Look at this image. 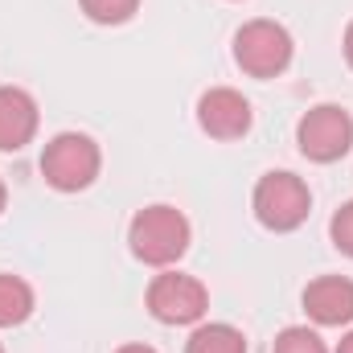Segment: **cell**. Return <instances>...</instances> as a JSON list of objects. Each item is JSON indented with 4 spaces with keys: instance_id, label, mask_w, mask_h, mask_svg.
<instances>
[{
    "instance_id": "obj_1",
    "label": "cell",
    "mask_w": 353,
    "mask_h": 353,
    "mask_svg": "<svg viewBox=\"0 0 353 353\" xmlns=\"http://www.w3.org/2000/svg\"><path fill=\"white\" fill-rule=\"evenodd\" d=\"M128 243H132V255L144 259V263L152 267L176 263L189 247V222L173 205H148L132 218Z\"/></svg>"
},
{
    "instance_id": "obj_2",
    "label": "cell",
    "mask_w": 353,
    "mask_h": 353,
    "mask_svg": "<svg viewBox=\"0 0 353 353\" xmlns=\"http://www.w3.org/2000/svg\"><path fill=\"white\" fill-rule=\"evenodd\" d=\"M41 173L54 189L62 193H79L99 176V144L83 132H62L46 144L41 152Z\"/></svg>"
},
{
    "instance_id": "obj_3",
    "label": "cell",
    "mask_w": 353,
    "mask_h": 353,
    "mask_svg": "<svg viewBox=\"0 0 353 353\" xmlns=\"http://www.w3.org/2000/svg\"><path fill=\"white\" fill-rule=\"evenodd\" d=\"M234 62L255 74V79H275L292 62V37L275 21H251L234 33Z\"/></svg>"
},
{
    "instance_id": "obj_4",
    "label": "cell",
    "mask_w": 353,
    "mask_h": 353,
    "mask_svg": "<svg viewBox=\"0 0 353 353\" xmlns=\"http://www.w3.org/2000/svg\"><path fill=\"white\" fill-rule=\"evenodd\" d=\"M312 210V193L296 173H267L255 185V218L267 230H296Z\"/></svg>"
},
{
    "instance_id": "obj_5",
    "label": "cell",
    "mask_w": 353,
    "mask_h": 353,
    "mask_svg": "<svg viewBox=\"0 0 353 353\" xmlns=\"http://www.w3.org/2000/svg\"><path fill=\"white\" fill-rule=\"evenodd\" d=\"M296 140H300V152L316 165H329V161H341L353 148V119L345 107H333V103H321L312 107L300 128H296Z\"/></svg>"
},
{
    "instance_id": "obj_6",
    "label": "cell",
    "mask_w": 353,
    "mask_h": 353,
    "mask_svg": "<svg viewBox=\"0 0 353 353\" xmlns=\"http://www.w3.org/2000/svg\"><path fill=\"white\" fill-rule=\"evenodd\" d=\"M205 304H210V296H205V288L193 275L165 271L148 288V312L157 321H165V325H193V321H201Z\"/></svg>"
},
{
    "instance_id": "obj_7",
    "label": "cell",
    "mask_w": 353,
    "mask_h": 353,
    "mask_svg": "<svg viewBox=\"0 0 353 353\" xmlns=\"http://www.w3.org/2000/svg\"><path fill=\"white\" fill-rule=\"evenodd\" d=\"M197 123L214 140H239L251 132V103L230 87H214L197 103Z\"/></svg>"
},
{
    "instance_id": "obj_8",
    "label": "cell",
    "mask_w": 353,
    "mask_h": 353,
    "mask_svg": "<svg viewBox=\"0 0 353 353\" xmlns=\"http://www.w3.org/2000/svg\"><path fill=\"white\" fill-rule=\"evenodd\" d=\"M304 308L316 325H350L353 321V279L321 275L304 288Z\"/></svg>"
},
{
    "instance_id": "obj_9",
    "label": "cell",
    "mask_w": 353,
    "mask_h": 353,
    "mask_svg": "<svg viewBox=\"0 0 353 353\" xmlns=\"http://www.w3.org/2000/svg\"><path fill=\"white\" fill-rule=\"evenodd\" d=\"M37 132V103L17 87H0V152H17Z\"/></svg>"
},
{
    "instance_id": "obj_10",
    "label": "cell",
    "mask_w": 353,
    "mask_h": 353,
    "mask_svg": "<svg viewBox=\"0 0 353 353\" xmlns=\"http://www.w3.org/2000/svg\"><path fill=\"white\" fill-rule=\"evenodd\" d=\"M29 312H33V288L21 275H0V329L29 321Z\"/></svg>"
},
{
    "instance_id": "obj_11",
    "label": "cell",
    "mask_w": 353,
    "mask_h": 353,
    "mask_svg": "<svg viewBox=\"0 0 353 353\" xmlns=\"http://www.w3.org/2000/svg\"><path fill=\"white\" fill-rule=\"evenodd\" d=\"M185 353H247V341L234 325H201L189 337Z\"/></svg>"
},
{
    "instance_id": "obj_12",
    "label": "cell",
    "mask_w": 353,
    "mask_h": 353,
    "mask_svg": "<svg viewBox=\"0 0 353 353\" xmlns=\"http://www.w3.org/2000/svg\"><path fill=\"white\" fill-rule=\"evenodd\" d=\"M140 0H83V12L99 25H123L136 12Z\"/></svg>"
},
{
    "instance_id": "obj_13",
    "label": "cell",
    "mask_w": 353,
    "mask_h": 353,
    "mask_svg": "<svg viewBox=\"0 0 353 353\" xmlns=\"http://www.w3.org/2000/svg\"><path fill=\"white\" fill-rule=\"evenodd\" d=\"M271 353H329V350H325V341L312 329H283L275 337V350Z\"/></svg>"
},
{
    "instance_id": "obj_14",
    "label": "cell",
    "mask_w": 353,
    "mask_h": 353,
    "mask_svg": "<svg viewBox=\"0 0 353 353\" xmlns=\"http://www.w3.org/2000/svg\"><path fill=\"white\" fill-rule=\"evenodd\" d=\"M329 234H333L337 251L353 255V201H345V205L333 214V226H329Z\"/></svg>"
},
{
    "instance_id": "obj_15",
    "label": "cell",
    "mask_w": 353,
    "mask_h": 353,
    "mask_svg": "<svg viewBox=\"0 0 353 353\" xmlns=\"http://www.w3.org/2000/svg\"><path fill=\"white\" fill-rule=\"evenodd\" d=\"M345 58H350V66H353V21H350V29H345Z\"/></svg>"
},
{
    "instance_id": "obj_16",
    "label": "cell",
    "mask_w": 353,
    "mask_h": 353,
    "mask_svg": "<svg viewBox=\"0 0 353 353\" xmlns=\"http://www.w3.org/2000/svg\"><path fill=\"white\" fill-rule=\"evenodd\" d=\"M115 353H157L152 345H123V350H115Z\"/></svg>"
},
{
    "instance_id": "obj_17",
    "label": "cell",
    "mask_w": 353,
    "mask_h": 353,
    "mask_svg": "<svg viewBox=\"0 0 353 353\" xmlns=\"http://www.w3.org/2000/svg\"><path fill=\"white\" fill-rule=\"evenodd\" d=\"M337 353H353V333H350V337H341V345H337Z\"/></svg>"
},
{
    "instance_id": "obj_18",
    "label": "cell",
    "mask_w": 353,
    "mask_h": 353,
    "mask_svg": "<svg viewBox=\"0 0 353 353\" xmlns=\"http://www.w3.org/2000/svg\"><path fill=\"white\" fill-rule=\"evenodd\" d=\"M0 210H4V181H0Z\"/></svg>"
},
{
    "instance_id": "obj_19",
    "label": "cell",
    "mask_w": 353,
    "mask_h": 353,
    "mask_svg": "<svg viewBox=\"0 0 353 353\" xmlns=\"http://www.w3.org/2000/svg\"><path fill=\"white\" fill-rule=\"evenodd\" d=\"M0 353H4V350H0Z\"/></svg>"
}]
</instances>
